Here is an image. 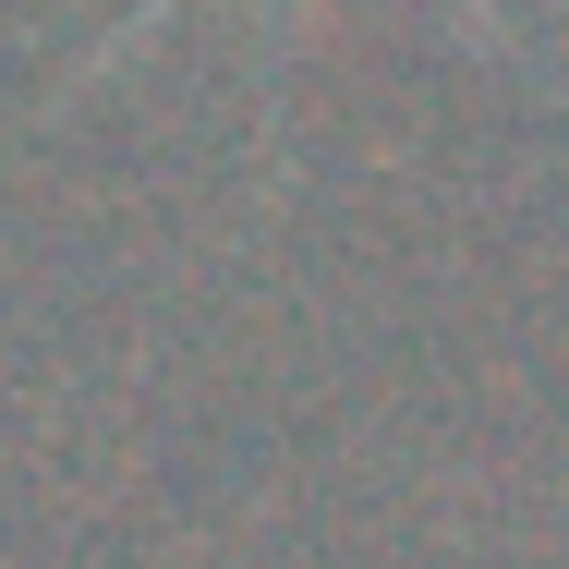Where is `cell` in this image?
<instances>
[{"label": "cell", "instance_id": "1", "mask_svg": "<svg viewBox=\"0 0 569 569\" xmlns=\"http://www.w3.org/2000/svg\"><path fill=\"white\" fill-rule=\"evenodd\" d=\"M170 12H182V0H133V24H121L110 49H133V37H146V24H170ZM460 12H472V24H485V0H460Z\"/></svg>", "mask_w": 569, "mask_h": 569}]
</instances>
